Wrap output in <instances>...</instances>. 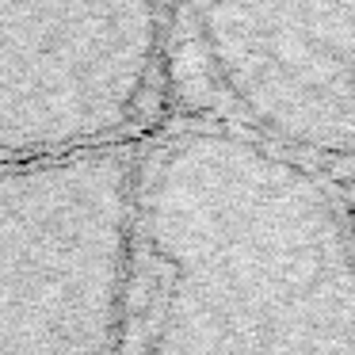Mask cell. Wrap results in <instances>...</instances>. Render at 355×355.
I'll use <instances>...</instances> for the list:
<instances>
[{"label":"cell","mask_w":355,"mask_h":355,"mask_svg":"<svg viewBox=\"0 0 355 355\" xmlns=\"http://www.w3.org/2000/svg\"><path fill=\"white\" fill-rule=\"evenodd\" d=\"M141 153L0 164V355H123Z\"/></svg>","instance_id":"2"},{"label":"cell","mask_w":355,"mask_h":355,"mask_svg":"<svg viewBox=\"0 0 355 355\" xmlns=\"http://www.w3.org/2000/svg\"><path fill=\"white\" fill-rule=\"evenodd\" d=\"M123 355H355L329 172L210 115L149 134Z\"/></svg>","instance_id":"1"},{"label":"cell","mask_w":355,"mask_h":355,"mask_svg":"<svg viewBox=\"0 0 355 355\" xmlns=\"http://www.w3.org/2000/svg\"><path fill=\"white\" fill-rule=\"evenodd\" d=\"M207 115L321 172L355 168V0H168Z\"/></svg>","instance_id":"3"},{"label":"cell","mask_w":355,"mask_h":355,"mask_svg":"<svg viewBox=\"0 0 355 355\" xmlns=\"http://www.w3.org/2000/svg\"><path fill=\"white\" fill-rule=\"evenodd\" d=\"M168 39V0H0V164L134 141Z\"/></svg>","instance_id":"4"}]
</instances>
